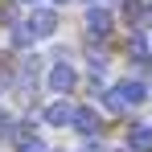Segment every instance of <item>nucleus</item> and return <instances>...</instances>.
Returning <instances> with one entry per match:
<instances>
[{
	"label": "nucleus",
	"instance_id": "f257e3e1",
	"mask_svg": "<svg viewBox=\"0 0 152 152\" xmlns=\"http://www.w3.org/2000/svg\"><path fill=\"white\" fill-rule=\"evenodd\" d=\"M140 103H148V86L140 78H124L107 91V111H127V107H140Z\"/></svg>",
	"mask_w": 152,
	"mask_h": 152
},
{
	"label": "nucleus",
	"instance_id": "f03ea898",
	"mask_svg": "<svg viewBox=\"0 0 152 152\" xmlns=\"http://www.w3.org/2000/svg\"><path fill=\"white\" fill-rule=\"evenodd\" d=\"M45 86H50L53 95H70L78 86V70L70 66V62H53L50 70H45Z\"/></svg>",
	"mask_w": 152,
	"mask_h": 152
},
{
	"label": "nucleus",
	"instance_id": "7ed1b4c3",
	"mask_svg": "<svg viewBox=\"0 0 152 152\" xmlns=\"http://www.w3.org/2000/svg\"><path fill=\"white\" fill-rule=\"evenodd\" d=\"M111 29H115V17L107 8H99V4H91L86 8V33H91V41H107Z\"/></svg>",
	"mask_w": 152,
	"mask_h": 152
},
{
	"label": "nucleus",
	"instance_id": "20e7f679",
	"mask_svg": "<svg viewBox=\"0 0 152 152\" xmlns=\"http://www.w3.org/2000/svg\"><path fill=\"white\" fill-rule=\"evenodd\" d=\"M25 25H29V33H33V41L53 37V33H58V12H53V8H33Z\"/></svg>",
	"mask_w": 152,
	"mask_h": 152
},
{
	"label": "nucleus",
	"instance_id": "39448f33",
	"mask_svg": "<svg viewBox=\"0 0 152 152\" xmlns=\"http://www.w3.org/2000/svg\"><path fill=\"white\" fill-rule=\"evenodd\" d=\"M119 12H124V21H127V25L140 33V29L152 21V0H119Z\"/></svg>",
	"mask_w": 152,
	"mask_h": 152
},
{
	"label": "nucleus",
	"instance_id": "423d86ee",
	"mask_svg": "<svg viewBox=\"0 0 152 152\" xmlns=\"http://www.w3.org/2000/svg\"><path fill=\"white\" fill-rule=\"evenodd\" d=\"M41 119H45L50 127H70V124H74V107H70L66 99H53L50 107L41 111Z\"/></svg>",
	"mask_w": 152,
	"mask_h": 152
},
{
	"label": "nucleus",
	"instance_id": "0eeeda50",
	"mask_svg": "<svg viewBox=\"0 0 152 152\" xmlns=\"http://www.w3.org/2000/svg\"><path fill=\"white\" fill-rule=\"evenodd\" d=\"M99 111H95V107H78L74 111V127H78V136H91V140H95V136H99Z\"/></svg>",
	"mask_w": 152,
	"mask_h": 152
},
{
	"label": "nucleus",
	"instance_id": "6e6552de",
	"mask_svg": "<svg viewBox=\"0 0 152 152\" xmlns=\"http://www.w3.org/2000/svg\"><path fill=\"white\" fill-rule=\"evenodd\" d=\"M127 148L132 152H152V124H136L127 132Z\"/></svg>",
	"mask_w": 152,
	"mask_h": 152
},
{
	"label": "nucleus",
	"instance_id": "1a4fd4ad",
	"mask_svg": "<svg viewBox=\"0 0 152 152\" xmlns=\"http://www.w3.org/2000/svg\"><path fill=\"white\" fill-rule=\"evenodd\" d=\"M127 53H132V62H136V66H152L148 37H144V33H132V41H127Z\"/></svg>",
	"mask_w": 152,
	"mask_h": 152
},
{
	"label": "nucleus",
	"instance_id": "9d476101",
	"mask_svg": "<svg viewBox=\"0 0 152 152\" xmlns=\"http://www.w3.org/2000/svg\"><path fill=\"white\" fill-rule=\"evenodd\" d=\"M12 45H17V50H29V45H33V33H29V25H17V29H12Z\"/></svg>",
	"mask_w": 152,
	"mask_h": 152
},
{
	"label": "nucleus",
	"instance_id": "9b49d317",
	"mask_svg": "<svg viewBox=\"0 0 152 152\" xmlns=\"http://www.w3.org/2000/svg\"><path fill=\"white\" fill-rule=\"evenodd\" d=\"M8 132H12V115L0 107V136H8Z\"/></svg>",
	"mask_w": 152,
	"mask_h": 152
},
{
	"label": "nucleus",
	"instance_id": "f8f14e48",
	"mask_svg": "<svg viewBox=\"0 0 152 152\" xmlns=\"http://www.w3.org/2000/svg\"><path fill=\"white\" fill-rule=\"evenodd\" d=\"M21 152H53V148H45V144L37 140V144H29V148H21Z\"/></svg>",
	"mask_w": 152,
	"mask_h": 152
},
{
	"label": "nucleus",
	"instance_id": "ddd939ff",
	"mask_svg": "<svg viewBox=\"0 0 152 152\" xmlns=\"http://www.w3.org/2000/svg\"><path fill=\"white\" fill-rule=\"evenodd\" d=\"M53 4H66V0H53Z\"/></svg>",
	"mask_w": 152,
	"mask_h": 152
},
{
	"label": "nucleus",
	"instance_id": "4468645a",
	"mask_svg": "<svg viewBox=\"0 0 152 152\" xmlns=\"http://www.w3.org/2000/svg\"><path fill=\"white\" fill-rule=\"evenodd\" d=\"M29 4H37V0H29Z\"/></svg>",
	"mask_w": 152,
	"mask_h": 152
}]
</instances>
